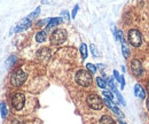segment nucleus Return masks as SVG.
<instances>
[{
  "label": "nucleus",
  "instance_id": "nucleus-9",
  "mask_svg": "<svg viewBox=\"0 0 149 124\" xmlns=\"http://www.w3.org/2000/svg\"><path fill=\"white\" fill-rule=\"evenodd\" d=\"M37 56H38V59H40L41 61L47 62L48 59H49V56H51L49 50H48V48H42V50H40L37 53Z\"/></svg>",
  "mask_w": 149,
  "mask_h": 124
},
{
  "label": "nucleus",
  "instance_id": "nucleus-29",
  "mask_svg": "<svg viewBox=\"0 0 149 124\" xmlns=\"http://www.w3.org/2000/svg\"><path fill=\"white\" fill-rule=\"evenodd\" d=\"M147 90H148V93H149V81H148V84H147Z\"/></svg>",
  "mask_w": 149,
  "mask_h": 124
},
{
  "label": "nucleus",
  "instance_id": "nucleus-8",
  "mask_svg": "<svg viewBox=\"0 0 149 124\" xmlns=\"http://www.w3.org/2000/svg\"><path fill=\"white\" fill-rule=\"evenodd\" d=\"M30 25H31V21H30L28 18H23L19 24H17V27L15 28V31H22V30H25V29H28Z\"/></svg>",
  "mask_w": 149,
  "mask_h": 124
},
{
  "label": "nucleus",
  "instance_id": "nucleus-2",
  "mask_svg": "<svg viewBox=\"0 0 149 124\" xmlns=\"http://www.w3.org/2000/svg\"><path fill=\"white\" fill-rule=\"evenodd\" d=\"M26 81V74L22 69L15 70L10 76V83L13 86H21Z\"/></svg>",
  "mask_w": 149,
  "mask_h": 124
},
{
  "label": "nucleus",
  "instance_id": "nucleus-10",
  "mask_svg": "<svg viewBox=\"0 0 149 124\" xmlns=\"http://www.w3.org/2000/svg\"><path fill=\"white\" fill-rule=\"evenodd\" d=\"M134 93H135L136 97H139V98H141V99H145V98H146L145 90L142 89L139 84H135V85H134Z\"/></svg>",
  "mask_w": 149,
  "mask_h": 124
},
{
  "label": "nucleus",
  "instance_id": "nucleus-1",
  "mask_svg": "<svg viewBox=\"0 0 149 124\" xmlns=\"http://www.w3.org/2000/svg\"><path fill=\"white\" fill-rule=\"evenodd\" d=\"M76 82L80 86H90L92 84V75L87 70H78L76 72Z\"/></svg>",
  "mask_w": 149,
  "mask_h": 124
},
{
  "label": "nucleus",
  "instance_id": "nucleus-6",
  "mask_svg": "<svg viewBox=\"0 0 149 124\" xmlns=\"http://www.w3.org/2000/svg\"><path fill=\"white\" fill-rule=\"evenodd\" d=\"M24 102H25V97L22 92H17L13 99H12V104H13V107L16 109V110H21L23 106H24Z\"/></svg>",
  "mask_w": 149,
  "mask_h": 124
},
{
  "label": "nucleus",
  "instance_id": "nucleus-18",
  "mask_svg": "<svg viewBox=\"0 0 149 124\" xmlns=\"http://www.w3.org/2000/svg\"><path fill=\"white\" fill-rule=\"evenodd\" d=\"M122 51H123V54H124V57L127 59L130 56V51H129V48H127L126 45H122Z\"/></svg>",
  "mask_w": 149,
  "mask_h": 124
},
{
  "label": "nucleus",
  "instance_id": "nucleus-15",
  "mask_svg": "<svg viewBox=\"0 0 149 124\" xmlns=\"http://www.w3.org/2000/svg\"><path fill=\"white\" fill-rule=\"evenodd\" d=\"M80 53H81V57L83 59L87 57V46H86V44H81L80 45Z\"/></svg>",
  "mask_w": 149,
  "mask_h": 124
},
{
  "label": "nucleus",
  "instance_id": "nucleus-19",
  "mask_svg": "<svg viewBox=\"0 0 149 124\" xmlns=\"http://www.w3.org/2000/svg\"><path fill=\"white\" fill-rule=\"evenodd\" d=\"M90 47H91V52H92V54H93V56H94V57H97V56L100 55V53H99V51H97V48L95 47V45H93V44H92V45H91Z\"/></svg>",
  "mask_w": 149,
  "mask_h": 124
},
{
  "label": "nucleus",
  "instance_id": "nucleus-30",
  "mask_svg": "<svg viewBox=\"0 0 149 124\" xmlns=\"http://www.w3.org/2000/svg\"><path fill=\"white\" fill-rule=\"evenodd\" d=\"M119 123H120V124H125L124 122H123V121H119Z\"/></svg>",
  "mask_w": 149,
  "mask_h": 124
},
{
  "label": "nucleus",
  "instance_id": "nucleus-28",
  "mask_svg": "<svg viewBox=\"0 0 149 124\" xmlns=\"http://www.w3.org/2000/svg\"><path fill=\"white\" fill-rule=\"evenodd\" d=\"M147 108H148V110H149V99L147 100Z\"/></svg>",
  "mask_w": 149,
  "mask_h": 124
},
{
  "label": "nucleus",
  "instance_id": "nucleus-11",
  "mask_svg": "<svg viewBox=\"0 0 149 124\" xmlns=\"http://www.w3.org/2000/svg\"><path fill=\"white\" fill-rule=\"evenodd\" d=\"M61 22H62V18H49V22H48V24H47V29H52V28H54V27H56L57 24H60Z\"/></svg>",
  "mask_w": 149,
  "mask_h": 124
},
{
  "label": "nucleus",
  "instance_id": "nucleus-27",
  "mask_svg": "<svg viewBox=\"0 0 149 124\" xmlns=\"http://www.w3.org/2000/svg\"><path fill=\"white\" fill-rule=\"evenodd\" d=\"M119 82H120V84H122V88H124V85H125V79H124V77H123V76H120Z\"/></svg>",
  "mask_w": 149,
  "mask_h": 124
},
{
  "label": "nucleus",
  "instance_id": "nucleus-4",
  "mask_svg": "<svg viewBox=\"0 0 149 124\" xmlns=\"http://www.w3.org/2000/svg\"><path fill=\"white\" fill-rule=\"evenodd\" d=\"M65 38H67V31L64 29H56L51 35V43L54 45H60L65 40Z\"/></svg>",
  "mask_w": 149,
  "mask_h": 124
},
{
  "label": "nucleus",
  "instance_id": "nucleus-7",
  "mask_svg": "<svg viewBox=\"0 0 149 124\" xmlns=\"http://www.w3.org/2000/svg\"><path fill=\"white\" fill-rule=\"evenodd\" d=\"M131 71L134 76H141L142 75V66H141V62L136 59H133L131 61Z\"/></svg>",
  "mask_w": 149,
  "mask_h": 124
},
{
  "label": "nucleus",
  "instance_id": "nucleus-25",
  "mask_svg": "<svg viewBox=\"0 0 149 124\" xmlns=\"http://www.w3.org/2000/svg\"><path fill=\"white\" fill-rule=\"evenodd\" d=\"M78 8H79V7H78V5H76V6H74V11H72V18H76V14H77V12H78Z\"/></svg>",
  "mask_w": 149,
  "mask_h": 124
},
{
  "label": "nucleus",
  "instance_id": "nucleus-12",
  "mask_svg": "<svg viewBox=\"0 0 149 124\" xmlns=\"http://www.w3.org/2000/svg\"><path fill=\"white\" fill-rule=\"evenodd\" d=\"M100 124H116V123H115V121L112 120L110 116L104 115V116H102V117H101V120H100Z\"/></svg>",
  "mask_w": 149,
  "mask_h": 124
},
{
  "label": "nucleus",
  "instance_id": "nucleus-3",
  "mask_svg": "<svg viewBox=\"0 0 149 124\" xmlns=\"http://www.w3.org/2000/svg\"><path fill=\"white\" fill-rule=\"evenodd\" d=\"M86 102L92 109H95V110H100L103 107V100L96 94H90L86 99Z\"/></svg>",
  "mask_w": 149,
  "mask_h": 124
},
{
  "label": "nucleus",
  "instance_id": "nucleus-24",
  "mask_svg": "<svg viewBox=\"0 0 149 124\" xmlns=\"http://www.w3.org/2000/svg\"><path fill=\"white\" fill-rule=\"evenodd\" d=\"M62 16H64V18H65V20H68V21L70 20V16H69V14H68V12H67V11H63V12H62Z\"/></svg>",
  "mask_w": 149,
  "mask_h": 124
},
{
  "label": "nucleus",
  "instance_id": "nucleus-21",
  "mask_svg": "<svg viewBox=\"0 0 149 124\" xmlns=\"http://www.w3.org/2000/svg\"><path fill=\"white\" fill-rule=\"evenodd\" d=\"M111 109H112V111H113V113H115L116 115H118V116H119L120 118H123V117H124V115H123V113H122V111H120V110H119V109H118L117 107L112 106V107H111Z\"/></svg>",
  "mask_w": 149,
  "mask_h": 124
},
{
  "label": "nucleus",
  "instance_id": "nucleus-26",
  "mask_svg": "<svg viewBox=\"0 0 149 124\" xmlns=\"http://www.w3.org/2000/svg\"><path fill=\"white\" fill-rule=\"evenodd\" d=\"M113 76H115V78H116L117 81H119V78H120V76H119V74H118V71H117V70H113Z\"/></svg>",
  "mask_w": 149,
  "mask_h": 124
},
{
  "label": "nucleus",
  "instance_id": "nucleus-20",
  "mask_svg": "<svg viewBox=\"0 0 149 124\" xmlns=\"http://www.w3.org/2000/svg\"><path fill=\"white\" fill-rule=\"evenodd\" d=\"M102 94L104 95V98H107V99H109V100H111V101H112L113 95H112V93L110 92V91H106V90H104V91L102 92Z\"/></svg>",
  "mask_w": 149,
  "mask_h": 124
},
{
  "label": "nucleus",
  "instance_id": "nucleus-5",
  "mask_svg": "<svg viewBox=\"0 0 149 124\" xmlns=\"http://www.w3.org/2000/svg\"><path fill=\"white\" fill-rule=\"evenodd\" d=\"M129 41L131 43V45H133L134 47H139L142 43V38H141V34L136 30V29H131L129 31Z\"/></svg>",
  "mask_w": 149,
  "mask_h": 124
},
{
  "label": "nucleus",
  "instance_id": "nucleus-16",
  "mask_svg": "<svg viewBox=\"0 0 149 124\" xmlns=\"http://www.w3.org/2000/svg\"><path fill=\"white\" fill-rule=\"evenodd\" d=\"M96 83H97V85H99L101 89H104V88L107 86V83H106L101 77H97V78H96Z\"/></svg>",
  "mask_w": 149,
  "mask_h": 124
},
{
  "label": "nucleus",
  "instance_id": "nucleus-22",
  "mask_svg": "<svg viewBox=\"0 0 149 124\" xmlns=\"http://www.w3.org/2000/svg\"><path fill=\"white\" fill-rule=\"evenodd\" d=\"M115 93H116V95H117V98H118V100H119V102H120L122 105H124V106H125L126 104H125V100H124V98L122 97V94H120V93H119L118 91H115Z\"/></svg>",
  "mask_w": 149,
  "mask_h": 124
},
{
  "label": "nucleus",
  "instance_id": "nucleus-17",
  "mask_svg": "<svg viewBox=\"0 0 149 124\" xmlns=\"http://www.w3.org/2000/svg\"><path fill=\"white\" fill-rule=\"evenodd\" d=\"M39 12H40V7H38L37 9H36V11H35L33 13H31V14H30V15L28 16V18H29L30 21H31V20H33V18H36L38 16V15H39Z\"/></svg>",
  "mask_w": 149,
  "mask_h": 124
},
{
  "label": "nucleus",
  "instance_id": "nucleus-14",
  "mask_svg": "<svg viewBox=\"0 0 149 124\" xmlns=\"http://www.w3.org/2000/svg\"><path fill=\"white\" fill-rule=\"evenodd\" d=\"M0 110H1V117L2 118H5L6 116H7V106H6V104L5 102H1L0 104Z\"/></svg>",
  "mask_w": 149,
  "mask_h": 124
},
{
  "label": "nucleus",
  "instance_id": "nucleus-23",
  "mask_svg": "<svg viewBox=\"0 0 149 124\" xmlns=\"http://www.w3.org/2000/svg\"><path fill=\"white\" fill-rule=\"evenodd\" d=\"M86 67H87L88 70L91 71V74H95V72H96V67H95L94 64H92V63H87Z\"/></svg>",
  "mask_w": 149,
  "mask_h": 124
},
{
  "label": "nucleus",
  "instance_id": "nucleus-13",
  "mask_svg": "<svg viewBox=\"0 0 149 124\" xmlns=\"http://www.w3.org/2000/svg\"><path fill=\"white\" fill-rule=\"evenodd\" d=\"M46 37H47L46 31H39L36 35V40H37L38 43H42V41L46 40Z\"/></svg>",
  "mask_w": 149,
  "mask_h": 124
}]
</instances>
